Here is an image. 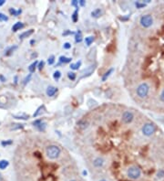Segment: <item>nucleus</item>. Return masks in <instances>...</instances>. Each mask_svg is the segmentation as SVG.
<instances>
[{"instance_id":"nucleus-7","label":"nucleus","mask_w":164,"mask_h":181,"mask_svg":"<svg viewBox=\"0 0 164 181\" xmlns=\"http://www.w3.org/2000/svg\"><path fill=\"white\" fill-rule=\"evenodd\" d=\"M95 65H90V66H89L88 68H86L85 70L81 72V78H86V77H89V76H90L91 74L94 72V71H95Z\"/></svg>"},{"instance_id":"nucleus-32","label":"nucleus","mask_w":164,"mask_h":181,"mask_svg":"<svg viewBox=\"0 0 164 181\" xmlns=\"http://www.w3.org/2000/svg\"><path fill=\"white\" fill-rule=\"evenodd\" d=\"M42 109H44V105H41V106H39V108H37V110L36 111V113L33 114V116H34V117H37V115H39V114L41 113V110H42Z\"/></svg>"},{"instance_id":"nucleus-15","label":"nucleus","mask_w":164,"mask_h":181,"mask_svg":"<svg viewBox=\"0 0 164 181\" xmlns=\"http://www.w3.org/2000/svg\"><path fill=\"white\" fill-rule=\"evenodd\" d=\"M17 49V45H14V46H11L9 48H8L7 49H6V51H5V55L6 56H10L12 53H13L16 49Z\"/></svg>"},{"instance_id":"nucleus-21","label":"nucleus","mask_w":164,"mask_h":181,"mask_svg":"<svg viewBox=\"0 0 164 181\" xmlns=\"http://www.w3.org/2000/svg\"><path fill=\"white\" fill-rule=\"evenodd\" d=\"M75 41L77 42V43H79L82 41V33H81V31H78L77 33H76V36H75Z\"/></svg>"},{"instance_id":"nucleus-30","label":"nucleus","mask_w":164,"mask_h":181,"mask_svg":"<svg viewBox=\"0 0 164 181\" xmlns=\"http://www.w3.org/2000/svg\"><path fill=\"white\" fill-rule=\"evenodd\" d=\"M135 6H136V8H142L145 7V6H146V4H145L144 2L141 3V2H140V1H138V2L135 3Z\"/></svg>"},{"instance_id":"nucleus-20","label":"nucleus","mask_w":164,"mask_h":181,"mask_svg":"<svg viewBox=\"0 0 164 181\" xmlns=\"http://www.w3.org/2000/svg\"><path fill=\"white\" fill-rule=\"evenodd\" d=\"M9 163L8 160H1L0 161V169H6L8 166Z\"/></svg>"},{"instance_id":"nucleus-31","label":"nucleus","mask_w":164,"mask_h":181,"mask_svg":"<svg viewBox=\"0 0 164 181\" xmlns=\"http://www.w3.org/2000/svg\"><path fill=\"white\" fill-rule=\"evenodd\" d=\"M31 77H32V74H31V73H29L28 75L26 78L24 79V80H23V84H24V85H26V84H27V83L29 82V80H30Z\"/></svg>"},{"instance_id":"nucleus-4","label":"nucleus","mask_w":164,"mask_h":181,"mask_svg":"<svg viewBox=\"0 0 164 181\" xmlns=\"http://www.w3.org/2000/svg\"><path fill=\"white\" fill-rule=\"evenodd\" d=\"M156 131V127L153 123H147L142 126V134L146 136H151Z\"/></svg>"},{"instance_id":"nucleus-28","label":"nucleus","mask_w":164,"mask_h":181,"mask_svg":"<svg viewBox=\"0 0 164 181\" xmlns=\"http://www.w3.org/2000/svg\"><path fill=\"white\" fill-rule=\"evenodd\" d=\"M12 144H13V141H12V140L2 141V142H1V145H2L3 146H10V145H12Z\"/></svg>"},{"instance_id":"nucleus-29","label":"nucleus","mask_w":164,"mask_h":181,"mask_svg":"<svg viewBox=\"0 0 164 181\" xmlns=\"http://www.w3.org/2000/svg\"><path fill=\"white\" fill-rule=\"evenodd\" d=\"M68 77L71 80H76V77H77V75H76V73H74V72H68Z\"/></svg>"},{"instance_id":"nucleus-17","label":"nucleus","mask_w":164,"mask_h":181,"mask_svg":"<svg viewBox=\"0 0 164 181\" xmlns=\"http://www.w3.org/2000/svg\"><path fill=\"white\" fill-rule=\"evenodd\" d=\"M37 65H39V61H37V60H35L32 64H30L29 67H28V71H29V72H30V73L34 72L35 70H36V68L37 67Z\"/></svg>"},{"instance_id":"nucleus-34","label":"nucleus","mask_w":164,"mask_h":181,"mask_svg":"<svg viewBox=\"0 0 164 181\" xmlns=\"http://www.w3.org/2000/svg\"><path fill=\"white\" fill-rule=\"evenodd\" d=\"M157 178H164V170L161 169V170L158 171V173H157Z\"/></svg>"},{"instance_id":"nucleus-6","label":"nucleus","mask_w":164,"mask_h":181,"mask_svg":"<svg viewBox=\"0 0 164 181\" xmlns=\"http://www.w3.org/2000/svg\"><path fill=\"white\" fill-rule=\"evenodd\" d=\"M133 118H134L133 113L127 111V112H125L122 115V122L124 123H130L132 121H133Z\"/></svg>"},{"instance_id":"nucleus-35","label":"nucleus","mask_w":164,"mask_h":181,"mask_svg":"<svg viewBox=\"0 0 164 181\" xmlns=\"http://www.w3.org/2000/svg\"><path fill=\"white\" fill-rule=\"evenodd\" d=\"M8 17L3 13H0V21H8Z\"/></svg>"},{"instance_id":"nucleus-11","label":"nucleus","mask_w":164,"mask_h":181,"mask_svg":"<svg viewBox=\"0 0 164 181\" xmlns=\"http://www.w3.org/2000/svg\"><path fill=\"white\" fill-rule=\"evenodd\" d=\"M33 33H34V30L33 29H29L28 31H25V32H23V33H21L19 35V39L20 40H24V39H26V38H28V37H30Z\"/></svg>"},{"instance_id":"nucleus-33","label":"nucleus","mask_w":164,"mask_h":181,"mask_svg":"<svg viewBox=\"0 0 164 181\" xmlns=\"http://www.w3.org/2000/svg\"><path fill=\"white\" fill-rule=\"evenodd\" d=\"M54 62H55V57L53 55H51L50 56V57L48 59V63L49 64V65H52V64H54Z\"/></svg>"},{"instance_id":"nucleus-46","label":"nucleus","mask_w":164,"mask_h":181,"mask_svg":"<svg viewBox=\"0 0 164 181\" xmlns=\"http://www.w3.org/2000/svg\"><path fill=\"white\" fill-rule=\"evenodd\" d=\"M99 181H108V180H106V179H101V180H99Z\"/></svg>"},{"instance_id":"nucleus-26","label":"nucleus","mask_w":164,"mask_h":181,"mask_svg":"<svg viewBox=\"0 0 164 181\" xmlns=\"http://www.w3.org/2000/svg\"><path fill=\"white\" fill-rule=\"evenodd\" d=\"M78 19H79V11H78V9H76V10L74 11L73 15H72V20H73L74 22H77Z\"/></svg>"},{"instance_id":"nucleus-47","label":"nucleus","mask_w":164,"mask_h":181,"mask_svg":"<svg viewBox=\"0 0 164 181\" xmlns=\"http://www.w3.org/2000/svg\"><path fill=\"white\" fill-rule=\"evenodd\" d=\"M70 181H76V180H70Z\"/></svg>"},{"instance_id":"nucleus-3","label":"nucleus","mask_w":164,"mask_h":181,"mask_svg":"<svg viewBox=\"0 0 164 181\" xmlns=\"http://www.w3.org/2000/svg\"><path fill=\"white\" fill-rule=\"evenodd\" d=\"M127 176L130 179H138L141 176V171L138 166H130L127 170Z\"/></svg>"},{"instance_id":"nucleus-40","label":"nucleus","mask_w":164,"mask_h":181,"mask_svg":"<svg viewBox=\"0 0 164 181\" xmlns=\"http://www.w3.org/2000/svg\"><path fill=\"white\" fill-rule=\"evenodd\" d=\"M0 80H1L2 83H5L6 82V78L3 75H0Z\"/></svg>"},{"instance_id":"nucleus-19","label":"nucleus","mask_w":164,"mask_h":181,"mask_svg":"<svg viewBox=\"0 0 164 181\" xmlns=\"http://www.w3.org/2000/svg\"><path fill=\"white\" fill-rule=\"evenodd\" d=\"M72 60L71 58H68L66 56H60L59 57V61L61 63H68V62H70Z\"/></svg>"},{"instance_id":"nucleus-18","label":"nucleus","mask_w":164,"mask_h":181,"mask_svg":"<svg viewBox=\"0 0 164 181\" xmlns=\"http://www.w3.org/2000/svg\"><path fill=\"white\" fill-rule=\"evenodd\" d=\"M21 12H22L21 9L16 10L15 8H9V13H10L12 16H15V17H17L19 14H21Z\"/></svg>"},{"instance_id":"nucleus-25","label":"nucleus","mask_w":164,"mask_h":181,"mask_svg":"<svg viewBox=\"0 0 164 181\" xmlns=\"http://www.w3.org/2000/svg\"><path fill=\"white\" fill-rule=\"evenodd\" d=\"M24 127V124L21 123H14L12 124V126L10 127L11 130H17V129H22Z\"/></svg>"},{"instance_id":"nucleus-16","label":"nucleus","mask_w":164,"mask_h":181,"mask_svg":"<svg viewBox=\"0 0 164 181\" xmlns=\"http://www.w3.org/2000/svg\"><path fill=\"white\" fill-rule=\"evenodd\" d=\"M14 118H16V119H18V120H28L29 116L26 114H14L13 115Z\"/></svg>"},{"instance_id":"nucleus-37","label":"nucleus","mask_w":164,"mask_h":181,"mask_svg":"<svg viewBox=\"0 0 164 181\" xmlns=\"http://www.w3.org/2000/svg\"><path fill=\"white\" fill-rule=\"evenodd\" d=\"M63 48L66 49H68L71 48V44L70 43H68V42H66V43H64V45H63Z\"/></svg>"},{"instance_id":"nucleus-24","label":"nucleus","mask_w":164,"mask_h":181,"mask_svg":"<svg viewBox=\"0 0 164 181\" xmlns=\"http://www.w3.org/2000/svg\"><path fill=\"white\" fill-rule=\"evenodd\" d=\"M78 126L80 128V129H85L88 127V123L84 120H81L78 123Z\"/></svg>"},{"instance_id":"nucleus-2","label":"nucleus","mask_w":164,"mask_h":181,"mask_svg":"<svg viewBox=\"0 0 164 181\" xmlns=\"http://www.w3.org/2000/svg\"><path fill=\"white\" fill-rule=\"evenodd\" d=\"M137 94L140 98H146L150 92V86L147 83H142L138 86L137 88Z\"/></svg>"},{"instance_id":"nucleus-41","label":"nucleus","mask_w":164,"mask_h":181,"mask_svg":"<svg viewBox=\"0 0 164 181\" xmlns=\"http://www.w3.org/2000/svg\"><path fill=\"white\" fill-rule=\"evenodd\" d=\"M79 3L80 4V6H82V7L85 6V1H84V0H80V1H79Z\"/></svg>"},{"instance_id":"nucleus-14","label":"nucleus","mask_w":164,"mask_h":181,"mask_svg":"<svg viewBox=\"0 0 164 181\" xmlns=\"http://www.w3.org/2000/svg\"><path fill=\"white\" fill-rule=\"evenodd\" d=\"M101 15H102V10L100 8H96L91 12V17L95 18H99V17H101Z\"/></svg>"},{"instance_id":"nucleus-12","label":"nucleus","mask_w":164,"mask_h":181,"mask_svg":"<svg viewBox=\"0 0 164 181\" xmlns=\"http://www.w3.org/2000/svg\"><path fill=\"white\" fill-rule=\"evenodd\" d=\"M113 71H114V69H113V68L109 69V70L104 73V75H103V76H102V78H101V80H102V82H106V80H108V78H109V77L111 75V74H112V72H113Z\"/></svg>"},{"instance_id":"nucleus-36","label":"nucleus","mask_w":164,"mask_h":181,"mask_svg":"<svg viewBox=\"0 0 164 181\" xmlns=\"http://www.w3.org/2000/svg\"><path fill=\"white\" fill-rule=\"evenodd\" d=\"M44 65H45V62H44L43 60L40 61V62H39V65H37V68H39V71L42 70L43 67H44Z\"/></svg>"},{"instance_id":"nucleus-9","label":"nucleus","mask_w":164,"mask_h":181,"mask_svg":"<svg viewBox=\"0 0 164 181\" xmlns=\"http://www.w3.org/2000/svg\"><path fill=\"white\" fill-rule=\"evenodd\" d=\"M57 92H58V88H57V87H55V86H48V88H47V95L48 96V97H52V96H54L56 93H57Z\"/></svg>"},{"instance_id":"nucleus-42","label":"nucleus","mask_w":164,"mask_h":181,"mask_svg":"<svg viewBox=\"0 0 164 181\" xmlns=\"http://www.w3.org/2000/svg\"><path fill=\"white\" fill-rule=\"evenodd\" d=\"M68 34H74V32H70V31H67V32H65V33H63V36H65V35H68Z\"/></svg>"},{"instance_id":"nucleus-13","label":"nucleus","mask_w":164,"mask_h":181,"mask_svg":"<svg viewBox=\"0 0 164 181\" xmlns=\"http://www.w3.org/2000/svg\"><path fill=\"white\" fill-rule=\"evenodd\" d=\"M24 28V24L22 22H17L13 25V27H12V30L14 31V32H17V31L20 30Z\"/></svg>"},{"instance_id":"nucleus-1","label":"nucleus","mask_w":164,"mask_h":181,"mask_svg":"<svg viewBox=\"0 0 164 181\" xmlns=\"http://www.w3.org/2000/svg\"><path fill=\"white\" fill-rule=\"evenodd\" d=\"M46 153H47V155L48 157L50 158V159H57L60 155V148L57 146H49L47 147V150H46Z\"/></svg>"},{"instance_id":"nucleus-43","label":"nucleus","mask_w":164,"mask_h":181,"mask_svg":"<svg viewBox=\"0 0 164 181\" xmlns=\"http://www.w3.org/2000/svg\"><path fill=\"white\" fill-rule=\"evenodd\" d=\"M5 3H6L5 0H0V7H1V6H3Z\"/></svg>"},{"instance_id":"nucleus-38","label":"nucleus","mask_w":164,"mask_h":181,"mask_svg":"<svg viewBox=\"0 0 164 181\" xmlns=\"http://www.w3.org/2000/svg\"><path fill=\"white\" fill-rule=\"evenodd\" d=\"M160 100L162 103H164V89L162 90V92H161V94H160Z\"/></svg>"},{"instance_id":"nucleus-22","label":"nucleus","mask_w":164,"mask_h":181,"mask_svg":"<svg viewBox=\"0 0 164 181\" xmlns=\"http://www.w3.org/2000/svg\"><path fill=\"white\" fill-rule=\"evenodd\" d=\"M94 41V37L93 36H90V37H87L85 39V43L87 46H90Z\"/></svg>"},{"instance_id":"nucleus-27","label":"nucleus","mask_w":164,"mask_h":181,"mask_svg":"<svg viewBox=\"0 0 164 181\" xmlns=\"http://www.w3.org/2000/svg\"><path fill=\"white\" fill-rule=\"evenodd\" d=\"M53 77H54V79L55 80H59L60 79V77H61V72L59 71H56L54 73H53Z\"/></svg>"},{"instance_id":"nucleus-23","label":"nucleus","mask_w":164,"mask_h":181,"mask_svg":"<svg viewBox=\"0 0 164 181\" xmlns=\"http://www.w3.org/2000/svg\"><path fill=\"white\" fill-rule=\"evenodd\" d=\"M80 66H81V61L79 60L78 62H76V63H71L70 64V69H71V70L76 71V70H79V68Z\"/></svg>"},{"instance_id":"nucleus-45","label":"nucleus","mask_w":164,"mask_h":181,"mask_svg":"<svg viewBox=\"0 0 164 181\" xmlns=\"http://www.w3.org/2000/svg\"><path fill=\"white\" fill-rule=\"evenodd\" d=\"M34 43H35V40H31V41H30V44H31V45L34 44Z\"/></svg>"},{"instance_id":"nucleus-8","label":"nucleus","mask_w":164,"mask_h":181,"mask_svg":"<svg viewBox=\"0 0 164 181\" xmlns=\"http://www.w3.org/2000/svg\"><path fill=\"white\" fill-rule=\"evenodd\" d=\"M33 126H36L39 131H45L46 127H47V123L45 122H43L42 119L39 120H36L33 122Z\"/></svg>"},{"instance_id":"nucleus-10","label":"nucleus","mask_w":164,"mask_h":181,"mask_svg":"<svg viewBox=\"0 0 164 181\" xmlns=\"http://www.w3.org/2000/svg\"><path fill=\"white\" fill-rule=\"evenodd\" d=\"M93 165L96 167H101L104 165V159L102 157H97L94 159L93 161Z\"/></svg>"},{"instance_id":"nucleus-39","label":"nucleus","mask_w":164,"mask_h":181,"mask_svg":"<svg viewBox=\"0 0 164 181\" xmlns=\"http://www.w3.org/2000/svg\"><path fill=\"white\" fill-rule=\"evenodd\" d=\"M71 5L74 6V7H76V8H78V6H79V1H77V0H74V1L71 2Z\"/></svg>"},{"instance_id":"nucleus-5","label":"nucleus","mask_w":164,"mask_h":181,"mask_svg":"<svg viewBox=\"0 0 164 181\" xmlns=\"http://www.w3.org/2000/svg\"><path fill=\"white\" fill-rule=\"evenodd\" d=\"M140 23H141V25L143 28H148L152 26V24H153V17H152V16H151V15H143L141 17Z\"/></svg>"},{"instance_id":"nucleus-44","label":"nucleus","mask_w":164,"mask_h":181,"mask_svg":"<svg viewBox=\"0 0 164 181\" xmlns=\"http://www.w3.org/2000/svg\"><path fill=\"white\" fill-rule=\"evenodd\" d=\"M0 181H3V177L1 174H0Z\"/></svg>"}]
</instances>
